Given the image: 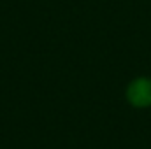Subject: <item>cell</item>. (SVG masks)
<instances>
[{
    "mask_svg": "<svg viewBox=\"0 0 151 149\" xmlns=\"http://www.w3.org/2000/svg\"><path fill=\"white\" fill-rule=\"evenodd\" d=\"M127 97L130 104L135 107H148L151 105V81L150 79H137L128 86Z\"/></svg>",
    "mask_w": 151,
    "mask_h": 149,
    "instance_id": "obj_1",
    "label": "cell"
}]
</instances>
